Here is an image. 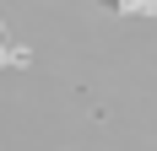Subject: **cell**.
<instances>
[{
	"label": "cell",
	"instance_id": "1",
	"mask_svg": "<svg viewBox=\"0 0 157 151\" xmlns=\"http://www.w3.org/2000/svg\"><path fill=\"white\" fill-rule=\"evenodd\" d=\"M109 11H125V16H157V0H103Z\"/></svg>",
	"mask_w": 157,
	"mask_h": 151
},
{
	"label": "cell",
	"instance_id": "2",
	"mask_svg": "<svg viewBox=\"0 0 157 151\" xmlns=\"http://www.w3.org/2000/svg\"><path fill=\"white\" fill-rule=\"evenodd\" d=\"M27 60H33V54H27V49H16L11 38H6V27H0V65H27Z\"/></svg>",
	"mask_w": 157,
	"mask_h": 151
}]
</instances>
